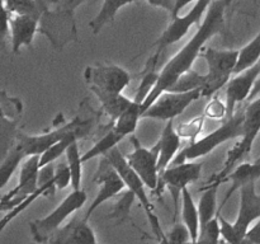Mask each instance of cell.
I'll return each instance as SVG.
<instances>
[{
	"label": "cell",
	"instance_id": "obj_1",
	"mask_svg": "<svg viewBox=\"0 0 260 244\" xmlns=\"http://www.w3.org/2000/svg\"><path fill=\"white\" fill-rule=\"evenodd\" d=\"M231 2L233 0H213L211 3L205 19L202 20L194 36L165 64L159 73L156 83L142 101V113L156 101L160 94L169 90L180 75L192 69L193 64L201 56L208 40L225 32L226 10Z\"/></svg>",
	"mask_w": 260,
	"mask_h": 244
},
{
	"label": "cell",
	"instance_id": "obj_2",
	"mask_svg": "<svg viewBox=\"0 0 260 244\" xmlns=\"http://www.w3.org/2000/svg\"><path fill=\"white\" fill-rule=\"evenodd\" d=\"M243 124L244 109H239L233 117L225 118V122L220 127H217L215 131L206 135L202 139L190 142L182 151L178 152L172 164L188 162V160H197L217 149L223 142L241 137L243 136Z\"/></svg>",
	"mask_w": 260,
	"mask_h": 244
},
{
	"label": "cell",
	"instance_id": "obj_3",
	"mask_svg": "<svg viewBox=\"0 0 260 244\" xmlns=\"http://www.w3.org/2000/svg\"><path fill=\"white\" fill-rule=\"evenodd\" d=\"M103 157H106L107 159L109 160V163L113 165L114 169L118 172V174L121 175L124 185H126L127 190L140 201V203H141L142 208H144L145 214H146L147 216V220H149L150 225H151L152 230H154L157 239H159L160 241H167V234L162 233V229L159 224V219H157L156 214H155L154 205L151 203L146 191H145L146 185H145L144 180L140 178V175L135 172L134 168L128 164L126 157L122 154L119 147H113L111 151H108L106 155H103Z\"/></svg>",
	"mask_w": 260,
	"mask_h": 244
},
{
	"label": "cell",
	"instance_id": "obj_4",
	"mask_svg": "<svg viewBox=\"0 0 260 244\" xmlns=\"http://www.w3.org/2000/svg\"><path fill=\"white\" fill-rule=\"evenodd\" d=\"M212 2L213 0H197L189 12L185 13L184 15L179 14L178 17L172 18V23L168 25L167 29L161 33V36L152 43L151 48H156V51L152 53L149 63H147V70H155L161 53L168 47H170L174 43L179 42L189 32V29L193 25L201 22V19L203 18V14L207 13L208 8H210Z\"/></svg>",
	"mask_w": 260,
	"mask_h": 244
},
{
	"label": "cell",
	"instance_id": "obj_5",
	"mask_svg": "<svg viewBox=\"0 0 260 244\" xmlns=\"http://www.w3.org/2000/svg\"><path fill=\"white\" fill-rule=\"evenodd\" d=\"M260 132V96L254 98L253 101H249L246 107L244 108V124H243V136L240 142L234 146L229 151L228 158L225 160L223 168L212 178L211 182H215L221 185L223 182V178L233 170L234 165L240 162L245 155L251 151L254 141L258 137Z\"/></svg>",
	"mask_w": 260,
	"mask_h": 244
},
{
	"label": "cell",
	"instance_id": "obj_6",
	"mask_svg": "<svg viewBox=\"0 0 260 244\" xmlns=\"http://www.w3.org/2000/svg\"><path fill=\"white\" fill-rule=\"evenodd\" d=\"M200 57L207 64L206 83L202 88V97H211L226 86L234 75L238 64L239 50H216L212 47L203 48Z\"/></svg>",
	"mask_w": 260,
	"mask_h": 244
},
{
	"label": "cell",
	"instance_id": "obj_7",
	"mask_svg": "<svg viewBox=\"0 0 260 244\" xmlns=\"http://www.w3.org/2000/svg\"><path fill=\"white\" fill-rule=\"evenodd\" d=\"M86 200H88V196L84 190L80 188V190L71 191L52 212L29 224L33 239L38 243H48L51 236L63 225L69 216H71V214L79 211L85 205Z\"/></svg>",
	"mask_w": 260,
	"mask_h": 244
},
{
	"label": "cell",
	"instance_id": "obj_8",
	"mask_svg": "<svg viewBox=\"0 0 260 244\" xmlns=\"http://www.w3.org/2000/svg\"><path fill=\"white\" fill-rule=\"evenodd\" d=\"M202 97L201 89H194L189 92H173L167 90L160 94L156 101L144 111L142 118L160 119V121H170L175 117L180 116L193 102Z\"/></svg>",
	"mask_w": 260,
	"mask_h": 244
},
{
	"label": "cell",
	"instance_id": "obj_9",
	"mask_svg": "<svg viewBox=\"0 0 260 244\" xmlns=\"http://www.w3.org/2000/svg\"><path fill=\"white\" fill-rule=\"evenodd\" d=\"M203 164L194 160L170 164L162 173H160V183L156 192L161 193L164 188H168L172 193L175 205L178 207V198L182 197V192L185 187L193 182H197L202 174Z\"/></svg>",
	"mask_w": 260,
	"mask_h": 244
},
{
	"label": "cell",
	"instance_id": "obj_10",
	"mask_svg": "<svg viewBox=\"0 0 260 244\" xmlns=\"http://www.w3.org/2000/svg\"><path fill=\"white\" fill-rule=\"evenodd\" d=\"M84 80L89 88H98L107 92L123 93L129 85L132 76L126 69L114 64H95L86 66Z\"/></svg>",
	"mask_w": 260,
	"mask_h": 244
},
{
	"label": "cell",
	"instance_id": "obj_11",
	"mask_svg": "<svg viewBox=\"0 0 260 244\" xmlns=\"http://www.w3.org/2000/svg\"><path fill=\"white\" fill-rule=\"evenodd\" d=\"M40 159L41 155H29L23 160L19 169L18 185L2 196V211L7 212L17 206L27 196L35 192L40 187Z\"/></svg>",
	"mask_w": 260,
	"mask_h": 244
},
{
	"label": "cell",
	"instance_id": "obj_12",
	"mask_svg": "<svg viewBox=\"0 0 260 244\" xmlns=\"http://www.w3.org/2000/svg\"><path fill=\"white\" fill-rule=\"evenodd\" d=\"M131 141L134 145V150L131 154L126 157L127 162L144 180L147 188L157 191L160 183V170L159 164H157L159 151H157L156 145L152 149L144 147L140 144L139 139L134 135H131Z\"/></svg>",
	"mask_w": 260,
	"mask_h": 244
},
{
	"label": "cell",
	"instance_id": "obj_13",
	"mask_svg": "<svg viewBox=\"0 0 260 244\" xmlns=\"http://www.w3.org/2000/svg\"><path fill=\"white\" fill-rule=\"evenodd\" d=\"M4 20L3 38L9 33L13 53H19L22 47H29L35 36L41 30V20L32 15L10 14L4 10Z\"/></svg>",
	"mask_w": 260,
	"mask_h": 244
},
{
	"label": "cell",
	"instance_id": "obj_14",
	"mask_svg": "<svg viewBox=\"0 0 260 244\" xmlns=\"http://www.w3.org/2000/svg\"><path fill=\"white\" fill-rule=\"evenodd\" d=\"M94 182L98 183L99 190L96 196L94 197L93 202L90 203L89 208L86 210L85 215H84V219H86V220L90 219L94 211L102 203L113 198L114 196L118 195L126 187L121 175L118 174V172L114 169L113 165L109 163V160L106 157H101V163H99L98 170H96L95 175H94Z\"/></svg>",
	"mask_w": 260,
	"mask_h": 244
},
{
	"label": "cell",
	"instance_id": "obj_15",
	"mask_svg": "<svg viewBox=\"0 0 260 244\" xmlns=\"http://www.w3.org/2000/svg\"><path fill=\"white\" fill-rule=\"evenodd\" d=\"M260 76V61L251 68L235 74L234 78L226 84L225 97H226V117L230 118L235 114L236 104L248 101L253 92L254 85Z\"/></svg>",
	"mask_w": 260,
	"mask_h": 244
},
{
	"label": "cell",
	"instance_id": "obj_16",
	"mask_svg": "<svg viewBox=\"0 0 260 244\" xmlns=\"http://www.w3.org/2000/svg\"><path fill=\"white\" fill-rule=\"evenodd\" d=\"M240 203L239 212L234 228L240 243L245 240L246 233L251 224L260 219V193L256 192V183H249L240 188Z\"/></svg>",
	"mask_w": 260,
	"mask_h": 244
},
{
	"label": "cell",
	"instance_id": "obj_17",
	"mask_svg": "<svg viewBox=\"0 0 260 244\" xmlns=\"http://www.w3.org/2000/svg\"><path fill=\"white\" fill-rule=\"evenodd\" d=\"M80 124L81 119L74 118L73 121L62 125V126L57 127V129L52 130V131L46 132V134L24 135L19 132L15 145H18L24 151L25 157H29V155H42L46 150H48L52 145L60 141L63 136H66L71 130L78 127Z\"/></svg>",
	"mask_w": 260,
	"mask_h": 244
},
{
	"label": "cell",
	"instance_id": "obj_18",
	"mask_svg": "<svg viewBox=\"0 0 260 244\" xmlns=\"http://www.w3.org/2000/svg\"><path fill=\"white\" fill-rule=\"evenodd\" d=\"M96 236L93 228L84 216H74L68 224H63L50 238L48 243L55 244H95Z\"/></svg>",
	"mask_w": 260,
	"mask_h": 244
},
{
	"label": "cell",
	"instance_id": "obj_19",
	"mask_svg": "<svg viewBox=\"0 0 260 244\" xmlns=\"http://www.w3.org/2000/svg\"><path fill=\"white\" fill-rule=\"evenodd\" d=\"M180 145H182V136L178 132V130L174 129L173 119L167 121L164 129H162L161 135H160L159 141L156 142L157 151H159L157 164H159L160 173L164 172L172 164L174 158L179 152Z\"/></svg>",
	"mask_w": 260,
	"mask_h": 244
},
{
	"label": "cell",
	"instance_id": "obj_20",
	"mask_svg": "<svg viewBox=\"0 0 260 244\" xmlns=\"http://www.w3.org/2000/svg\"><path fill=\"white\" fill-rule=\"evenodd\" d=\"M259 179H260V157L253 163H241V164H239L233 172H230L225 178H223V182L230 180L231 187L230 190L228 191V193H226L221 206L218 207V214L221 212L223 206L228 203V201L230 200L231 196L234 195V192H236V191L240 190L243 186L249 185V183H256Z\"/></svg>",
	"mask_w": 260,
	"mask_h": 244
},
{
	"label": "cell",
	"instance_id": "obj_21",
	"mask_svg": "<svg viewBox=\"0 0 260 244\" xmlns=\"http://www.w3.org/2000/svg\"><path fill=\"white\" fill-rule=\"evenodd\" d=\"M91 93L98 98L101 102L103 111L112 118V121H116L127 108L132 104L134 99H129L128 97L123 96V93H116V92L102 90L98 88H89Z\"/></svg>",
	"mask_w": 260,
	"mask_h": 244
},
{
	"label": "cell",
	"instance_id": "obj_22",
	"mask_svg": "<svg viewBox=\"0 0 260 244\" xmlns=\"http://www.w3.org/2000/svg\"><path fill=\"white\" fill-rule=\"evenodd\" d=\"M182 220L188 226L192 235V241L198 243L201 230V219L198 206L194 203L189 188L185 187L182 192Z\"/></svg>",
	"mask_w": 260,
	"mask_h": 244
},
{
	"label": "cell",
	"instance_id": "obj_23",
	"mask_svg": "<svg viewBox=\"0 0 260 244\" xmlns=\"http://www.w3.org/2000/svg\"><path fill=\"white\" fill-rule=\"evenodd\" d=\"M135 2L136 0H104L98 14L89 23V27H90L91 32L94 35H98L108 23L113 22L117 13L119 12V9H122L126 5L132 4Z\"/></svg>",
	"mask_w": 260,
	"mask_h": 244
},
{
	"label": "cell",
	"instance_id": "obj_24",
	"mask_svg": "<svg viewBox=\"0 0 260 244\" xmlns=\"http://www.w3.org/2000/svg\"><path fill=\"white\" fill-rule=\"evenodd\" d=\"M53 177H55V175H53ZM55 190H57V188H56V185H55V178L51 180H48V182L43 183V185H41L40 187L35 191V192L30 193V195L27 196L24 200L20 201L17 206H14V207L10 208L9 211L4 212V216H3V219H2V223H0V231L4 230L5 226H7L8 224H10V221L14 220V219L17 218L19 214H22L27 207H29V206L32 205V203L35 202L38 197H41V196H46V195H48V193H53L55 192Z\"/></svg>",
	"mask_w": 260,
	"mask_h": 244
},
{
	"label": "cell",
	"instance_id": "obj_25",
	"mask_svg": "<svg viewBox=\"0 0 260 244\" xmlns=\"http://www.w3.org/2000/svg\"><path fill=\"white\" fill-rule=\"evenodd\" d=\"M142 118L141 102L134 99L131 106L114 121L113 129L123 137L131 136L136 131L139 121Z\"/></svg>",
	"mask_w": 260,
	"mask_h": 244
},
{
	"label": "cell",
	"instance_id": "obj_26",
	"mask_svg": "<svg viewBox=\"0 0 260 244\" xmlns=\"http://www.w3.org/2000/svg\"><path fill=\"white\" fill-rule=\"evenodd\" d=\"M3 9L10 14L32 15L42 20L47 13V5L43 0H3Z\"/></svg>",
	"mask_w": 260,
	"mask_h": 244
},
{
	"label": "cell",
	"instance_id": "obj_27",
	"mask_svg": "<svg viewBox=\"0 0 260 244\" xmlns=\"http://www.w3.org/2000/svg\"><path fill=\"white\" fill-rule=\"evenodd\" d=\"M220 185L215 182H210L205 188H202L203 195L201 196L200 203H198V211H200L201 226L205 225L215 216L218 215L217 208V191Z\"/></svg>",
	"mask_w": 260,
	"mask_h": 244
},
{
	"label": "cell",
	"instance_id": "obj_28",
	"mask_svg": "<svg viewBox=\"0 0 260 244\" xmlns=\"http://www.w3.org/2000/svg\"><path fill=\"white\" fill-rule=\"evenodd\" d=\"M124 137L122 136V135H119L118 132L112 127L111 131L107 132L98 142L94 144V146H91L88 151L84 152V154L81 155V160H83V163H86L89 162V160L94 159V158L103 157L107 152L111 151L113 147L118 146L119 141H122Z\"/></svg>",
	"mask_w": 260,
	"mask_h": 244
},
{
	"label": "cell",
	"instance_id": "obj_29",
	"mask_svg": "<svg viewBox=\"0 0 260 244\" xmlns=\"http://www.w3.org/2000/svg\"><path fill=\"white\" fill-rule=\"evenodd\" d=\"M25 154L18 145L14 144V146L8 151V154L4 158H2V164H0V177H2V185L0 187L4 188L12 175L14 174L15 170L22 165L23 160L25 159Z\"/></svg>",
	"mask_w": 260,
	"mask_h": 244
},
{
	"label": "cell",
	"instance_id": "obj_30",
	"mask_svg": "<svg viewBox=\"0 0 260 244\" xmlns=\"http://www.w3.org/2000/svg\"><path fill=\"white\" fill-rule=\"evenodd\" d=\"M259 61H260V30L258 32V35H256L255 37L248 43V45H245L243 48L239 50L238 64H236L235 66L234 75L246 70V69L251 68V66H254L255 64H258Z\"/></svg>",
	"mask_w": 260,
	"mask_h": 244
},
{
	"label": "cell",
	"instance_id": "obj_31",
	"mask_svg": "<svg viewBox=\"0 0 260 244\" xmlns=\"http://www.w3.org/2000/svg\"><path fill=\"white\" fill-rule=\"evenodd\" d=\"M66 163L71 172V188L73 190H80L81 188V179H83V160H81L80 150H79L78 141L73 142L68 147L65 152Z\"/></svg>",
	"mask_w": 260,
	"mask_h": 244
},
{
	"label": "cell",
	"instance_id": "obj_32",
	"mask_svg": "<svg viewBox=\"0 0 260 244\" xmlns=\"http://www.w3.org/2000/svg\"><path fill=\"white\" fill-rule=\"evenodd\" d=\"M17 119L14 117H8L5 112L2 113V158L8 154L10 149L14 146L18 137Z\"/></svg>",
	"mask_w": 260,
	"mask_h": 244
},
{
	"label": "cell",
	"instance_id": "obj_33",
	"mask_svg": "<svg viewBox=\"0 0 260 244\" xmlns=\"http://www.w3.org/2000/svg\"><path fill=\"white\" fill-rule=\"evenodd\" d=\"M206 83V74H200L194 70H188L183 75L177 79L172 88L169 90L173 92H189L194 89H201L202 90L203 85Z\"/></svg>",
	"mask_w": 260,
	"mask_h": 244
},
{
	"label": "cell",
	"instance_id": "obj_34",
	"mask_svg": "<svg viewBox=\"0 0 260 244\" xmlns=\"http://www.w3.org/2000/svg\"><path fill=\"white\" fill-rule=\"evenodd\" d=\"M221 236H222V234H221V223L220 218L217 215L212 220L201 226L198 243H218L221 240Z\"/></svg>",
	"mask_w": 260,
	"mask_h": 244
},
{
	"label": "cell",
	"instance_id": "obj_35",
	"mask_svg": "<svg viewBox=\"0 0 260 244\" xmlns=\"http://www.w3.org/2000/svg\"><path fill=\"white\" fill-rule=\"evenodd\" d=\"M86 0H62V3H60V7H58V12L56 13L60 17H63L65 19L69 20L71 25L76 29L75 20H74V17H75V12L80 5H83Z\"/></svg>",
	"mask_w": 260,
	"mask_h": 244
},
{
	"label": "cell",
	"instance_id": "obj_36",
	"mask_svg": "<svg viewBox=\"0 0 260 244\" xmlns=\"http://www.w3.org/2000/svg\"><path fill=\"white\" fill-rule=\"evenodd\" d=\"M167 241L168 243H188V241H192V235H190L188 226L184 223L174 224L169 233H167Z\"/></svg>",
	"mask_w": 260,
	"mask_h": 244
},
{
	"label": "cell",
	"instance_id": "obj_37",
	"mask_svg": "<svg viewBox=\"0 0 260 244\" xmlns=\"http://www.w3.org/2000/svg\"><path fill=\"white\" fill-rule=\"evenodd\" d=\"M53 178H55V185L57 190H65L66 187L71 186V172L68 163L56 165Z\"/></svg>",
	"mask_w": 260,
	"mask_h": 244
},
{
	"label": "cell",
	"instance_id": "obj_38",
	"mask_svg": "<svg viewBox=\"0 0 260 244\" xmlns=\"http://www.w3.org/2000/svg\"><path fill=\"white\" fill-rule=\"evenodd\" d=\"M221 223V234H222V240L226 243H240L239 236L236 234L235 228H234V223L226 220L223 216H221V212L218 214Z\"/></svg>",
	"mask_w": 260,
	"mask_h": 244
},
{
	"label": "cell",
	"instance_id": "obj_39",
	"mask_svg": "<svg viewBox=\"0 0 260 244\" xmlns=\"http://www.w3.org/2000/svg\"><path fill=\"white\" fill-rule=\"evenodd\" d=\"M134 198L136 197H135V196L128 191V192L126 193V196H124L118 203H117L116 208H114L113 211V216H117V218H122V219H123L124 216H128L129 208H131V203L132 201H134Z\"/></svg>",
	"mask_w": 260,
	"mask_h": 244
},
{
	"label": "cell",
	"instance_id": "obj_40",
	"mask_svg": "<svg viewBox=\"0 0 260 244\" xmlns=\"http://www.w3.org/2000/svg\"><path fill=\"white\" fill-rule=\"evenodd\" d=\"M202 125H203L202 118H197V119H194V121H190V122H188V124L182 125V126L178 129V132L180 134V136L192 137L201 131V129H202Z\"/></svg>",
	"mask_w": 260,
	"mask_h": 244
},
{
	"label": "cell",
	"instance_id": "obj_41",
	"mask_svg": "<svg viewBox=\"0 0 260 244\" xmlns=\"http://www.w3.org/2000/svg\"><path fill=\"white\" fill-rule=\"evenodd\" d=\"M206 114L212 118H225L226 117V103H221L218 99H213L206 108Z\"/></svg>",
	"mask_w": 260,
	"mask_h": 244
},
{
	"label": "cell",
	"instance_id": "obj_42",
	"mask_svg": "<svg viewBox=\"0 0 260 244\" xmlns=\"http://www.w3.org/2000/svg\"><path fill=\"white\" fill-rule=\"evenodd\" d=\"M244 241L260 244V219L258 220V223L254 224V225L249 229L248 233H246L245 240Z\"/></svg>",
	"mask_w": 260,
	"mask_h": 244
},
{
	"label": "cell",
	"instance_id": "obj_43",
	"mask_svg": "<svg viewBox=\"0 0 260 244\" xmlns=\"http://www.w3.org/2000/svg\"><path fill=\"white\" fill-rule=\"evenodd\" d=\"M147 4L155 8H161V9L167 10L170 14L173 13L175 7V0H146Z\"/></svg>",
	"mask_w": 260,
	"mask_h": 244
},
{
	"label": "cell",
	"instance_id": "obj_44",
	"mask_svg": "<svg viewBox=\"0 0 260 244\" xmlns=\"http://www.w3.org/2000/svg\"><path fill=\"white\" fill-rule=\"evenodd\" d=\"M193 2L196 3L197 0H175V7H174V10H173V13H172V18L178 17V15L180 14V10L184 9L185 7H188V5Z\"/></svg>",
	"mask_w": 260,
	"mask_h": 244
},
{
	"label": "cell",
	"instance_id": "obj_45",
	"mask_svg": "<svg viewBox=\"0 0 260 244\" xmlns=\"http://www.w3.org/2000/svg\"><path fill=\"white\" fill-rule=\"evenodd\" d=\"M259 96H260V76L258 78V80H256L255 85H254V89H253V92H251L250 97H249L248 102L253 101L254 98H256V97H259Z\"/></svg>",
	"mask_w": 260,
	"mask_h": 244
}]
</instances>
